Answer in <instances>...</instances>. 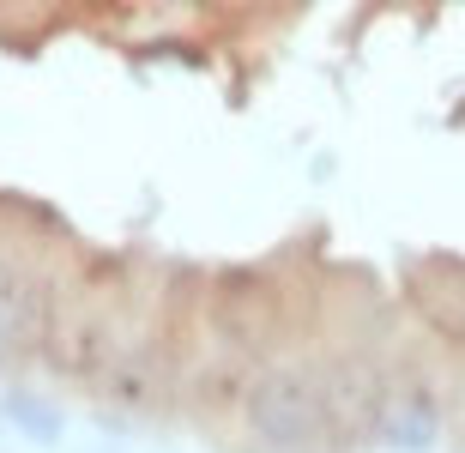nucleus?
<instances>
[{"label": "nucleus", "mask_w": 465, "mask_h": 453, "mask_svg": "<svg viewBox=\"0 0 465 453\" xmlns=\"http://www.w3.org/2000/svg\"><path fill=\"white\" fill-rule=\"evenodd\" d=\"M212 320L224 327V339L236 345H266L278 332V297L260 272H224L212 291Z\"/></svg>", "instance_id": "nucleus-4"}, {"label": "nucleus", "mask_w": 465, "mask_h": 453, "mask_svg": "<svg viewBox=\"0 0 465 453\" xmlns=\"http://www.w3.org/2000/svg\"><path fill=\"white\" fill-rule=\"evenodd\" d=\"M314 381H321V429H327V441L381 436L387 393H381L375 369H362V363H332V369H321Z\"/></svg>", "instance_id": "nucleus-2"}, {"label": "nucleus", "mask_w": 465, "mask_h": 453, "mask_svg": "<svg viewBox=\"0 0 465 453\" xmlns=\"http://www.w3.org/2000/svg\"><path fill=\"white\" fill-rule=\"evenodd\" d=\"M0 411H6V423H13L18 436L43 441V448H49V441H61V429H67V423H61V411H54L49 399H36V393H6V399H0Z\"/></svg>", "instance_id": "nucleus-6"}, {"label": "nucleus", "mask_w": 465, "mask_h": 453, "mask_svg": "<svg viewBox=\"0 0 465 453\" xmlns=\"http://www.w3.org/2000/svg\"><path fill=\"white\" fill-rule=\"evenodd\" d=\"M49 314H54L49 284L36 279L31 266H18V261L0 254V363H6V357H31V350H43V339H49Z\"/></svg>", "instance_id": "nucleus-3"}, {"label": "nucleus", "mask_w": 465, "mask_h": 453, "mask_svg": "<svg viewBox=\"0 0 465 453\" xmlns=\"http://www.w3.org/2000/svg\"><path fill=\"white\" fill-rule=\"evenodd\" d=\"M435 429H441V411H435V399H430V393H399V399H387L381 436L393 441V448L423 453V448L435 441Z\"/></svg>", "instance_id": "nucleus-5"}, {"label": "nucleus", "mask_w": 465, "mask_h": 453, "mask_svg": "<svg viewBox=\"0 0 465 453\" xmlns=\"http://www.w3.org/2000/svg\"><path fill=\"white\" fill-rule=\"evenodd\" d=\"M242 411H248V429H254L266 448H309V441H327L321 429V381L309 369H260L248 393H242Z\"/></svg>", "instance_id": "nucleus-1"}]
</instances>
